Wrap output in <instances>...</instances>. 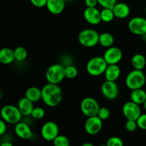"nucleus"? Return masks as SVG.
Listing matches in <instances>:
<instances>
[{"mask_svg":"<svg viewBox=\"0 0 146 146\" xmlns=\"http://www.w3.org/2000/svg\"><path fill=\"white\" fill-rule=\"evenodd\" d=\"M63 92L58 84L48 83L41 88V100L48 107H56L61 104Z\"/></svg>","mask_w":146,"mask_h":146,"instance_id":"1","label":"nucleus"},{"mask_svg":"<svg viewBox=\"0 0 146 146\" xmlns=\"http://www.w3.org/2000/svg\"><path fill=\"white\" fill-rule=\"evenodd\" d=\"M145 82L146 77L142 70H133L128 73L125 78V85L131 91L142 88Z\"/></svg>","mask_w":146,"mask_h":146,"instance_id":"2","label":"nucleus"},{"mask_svg":"<svg viewBox=\"0 0 146 146\" xmlns=\"http://www.w3.org/2000/svg\"><path fill=\"white\" fill-rule=\"evenodd\" d=\"M108 64L103 56H95L88 60L86 64V71L92 76H99L104 74Z\"/></svg>","mask_w":146,"mask_h":146,"instance_id":"3","label":"nucleus"},{"mask_svg":"<svg viewBox=\"0 0 146 146\" xmlns=\"http://www.w3.org/2000/svg\"><path fill=\"white\" fill-rule=\"evenodd\" d=\"M0 115L6 123L9 124H17L22 118L18 107L14 105L4 106L0 111Z\"/></svg>","mask_w":146,"mask_h":146,"instance_id":"4","label":"nucleus"},{"mask_svg":"<svg viewBox=\"0 0 146 146\" xmlns=\"http://www.w3.org/2000/svg\"><path fill=\"white\" fill-rule=\"evenodd\" d=\"M78 40L83 46L92 48L99 42V34L92 29H86L79 33Z\"/></svg>","mask_w":146,"mask_h":146,"instance_id":"5","label":"nucleus"},{"mask_svg":"<svg viewBox=\"0 0 146 146\" xmlns=\"http://www.w3.org/2000/svg\"><path fill=\"white\" fill-rule=\"evenodd\" d=\"M45 76L48 83L53 84H60L66 78L64 66L58 64L50 66L46 71Z\"/></svg>","mask_w":146,"mask_h":146,"instance_id":"6","label":"nucleus"},{"mask_svg":"<svg viewBox=\"0 0 146 146\" xmlns=\"http://www.w3.org/2000/svg\"><path fill=\"white\" fill-rule=\"evenodd\" d=\"M80 107L82 113L87 118L96 116L100 108L98 101L92 97H86L84 98L81 101Z\"/></svg>","mask_w":146,"mask_h":146,"instance_id":"7","label":"nucleus"},{"mask_svg":"<svg viewBox=\"0 0 146 146\" xmlns=\"http://www.w3.org/2000/svg\"><path fill=\"white\" fill-rule=\"evenodd\" d=\"M128 27L129 31L135 35H146V19L141 17H133L128 22Z\"/></svg>","mask_w":146,"mask_h":146,"instance_id":"8","label":"nucleus"},{"mask_svg":"<svg viewBox=\"0 0 146 146\" xmlns=\"http://www.w3.org/2000/svg\"><path fill=\"white\" fill-rule=\"evenodd\" d=\"M58 126L55 122L48 121L42 125L41 129V137L45 141H53L59 134Z\"/></svg>","mask_w":146,"mask_h":146,"instance_id":"9","label":"nucleus"},{"mask_svg":"<svg viewBox=\"0 0 146 146\" xmlns=\"http://www.w3.org/2000/svg\"><path fill=\"white\" fill-rule=\"evenodd\" d=\"M122 112L124 117L127 120L136 121L141 115V109L140 105L130 101L125 103L123 106Z\"/></svg>","mask_w":146,"mask_h":146,"instance_id":"10","label":"nucleus"},{"mask_svg":"<svg viewBox=\"0 0 146 146\" xmlns=\"http://www.w3.org/2000/svg\"><path fill=\"white\" fill-rule=\"evenodd\" d=\"M101 91L106 98L108 100H114L118 96L119 88L115 81L106 80L101 85Z\"/></svg>","mask_w":146,"mask_h":146,"instance_id":"11","label":"nucleus"},{"mask_svg":"<svg viewBox=\"0 0 146 146\" xmlns=\"http://www.w3.org/2000/svg\"><path fill=\"white\" fill-rule=\"evenodd\" d=\"M103 121L98 116L88 117L84 124L86 132L91 135L98 134L102 130Z\"/></svg>","mask_w":146,"mask_h":146,"instance_id":"12","label":"nucleus"},{"mask_svg":"<svg viewBox=\"0 0 146 146\" xmlns=\"http://www.w3.org/2000/svg\"><path fill=\"white\" fill-rule=\"evenodd\" d=\"M104 58L108 65L118 64L123 58V52L118 47L111 46L107 48L104 54Z\"/></svg>","mask_w":146,"mask_h":146,"instance_id":"13","label":"nucleus"},{"mask_svg":"<svg viewBox=\"0 0 146 146\" xmlns=\"http://www.w3.org/2000/svg\"><path fill=\"white\" fill-rule=\"evenodd\" d=\"M84 17L91 25H97L101 22V11L96 7H86L84 11Z\"/></svg>","mask_w":146,"mask_h":146,"instance_id":"14","label":"nucleus"},{"mask_svg":"<svg viewBox=\"0 0 146 146\" xmlns=\"http://www.w3.org/2000/svg\"><path fill=\"white\" fill-rule=\"evenodd\" d=\"M14 132L19 138L24 140H28L32 136V131L29 125L24 122H19L16 124Z\"/></svg>","mask_w":146,"mask_h":146,"instance_id":"15","label":"nucleus"},{"mask_svg":"<svg viewBox=\"0 0 146 146\" xmlns=\"http://www.w3.org/2000/svg\"><path fill=\"white\" fill-rule=\"evenodd\" d=\"M65 3L64 0H47L46 7L51 14L58 15L64 11Z\"/></svg>","mask_w":146,"mask_h":146,"instance_id":"16","label":"nucleus"},{"mask_svg":"<svg viewBox=\"0 0 146 146\" xmlns=\"http://www.w3.org/2000/svg\"><path fill=\"white\" fill-rule=\"evenodd\" d=\"M112 9L115 17L118 19L127 18L131 14L129 6L123 2H117Z\"/></svg>","mask_w":146,"mask_h":146,"instance_id":"17","label":"nucleus"},{"mask_svg":"<svg viewBox=\"0 0 146 146\" xmlns=\"http://www.w3.org/2000/svg\"><path fill=\"white\" fill-rule=\"evenodd\" d=\"M121 73V68L118 64H111L108 65L104 73V76L106 81H115L118 80V78H119Z\"/></svg>","mask_w":146,"mask_h":146,"instance_id":"18","label":"nucleus"},{"mask_svg":"<svg viewBox=\"0 0 146 146\" xmlns=\"http://www.w3.org/2000/svg\"><path fill=\"white\" fill-rule=\"evenodd\" d=\"M17 107L22 115H24V116L31 115V112L34 108V103L26 97H24L19 100Z\"/></svg>","mask_w":146,"mask_h":146,"instance_id":"19","label":"nucleus"},{"mask_svg":"<svg viewBox=\"0 0 146 146\" xmlns=\"http://www.w3.org/2000/svg\"><path fill=\"white\" fill-rule=\"evenodd\" d=\"M14 50L5 47L0 49V63L4 65H9L14 62Z\"/></svg>","mask_w":146,"mask_h":146,"instance_id":"20","label":"nucleus"},{"mask_svg":"<svg viewBox=\"0 0 146 146\" xmlns=\"http://www.w3.org/2000/svg\"><path fill=\"white\" fill-rule=\"evenodd\" d=\"M131 101L138 105H143L146 101V92L143 88L133 90L131 94Z\"/></svg>","mask_w":146,"mask_h":146,"instance_id":"21","label":"nucleus"},{"mask_svg":"<svg viewBox=\"0 0 146 146\" xmlns=\"http://www.w3.org/2000/svg\"><path fill=\"white\" fill-rule=\"evenodd\" d=\"M25 97L33 103L38 102L41 100V89L35 86L29 87L26 91Z\"/></svg>","mask_w":146,"mask_h":146,"instance_id":"22","label":"nucleus"},{"mask_svg":"<svg viewBox=\"0 0 146 146\" xmlns=\"http://www.w3.org/2000/svg\"><path fill=\"white\" fill-rule=\"evenodd\" d=\"M131 64L134 69L142 70L145 68L146 65V58L143 54H136L133 56L131 58Z\"/></svg>","mask_w":146,"mask_h":146,"instance_id":"23","label":"nucleus"},{"mask_svg":"<svg viewBox=\"0 0 146 146\" xmlns=\"http://www.w3.org/2000/svg\"><path fill=\"white\" fill-rule=\"evenodd\" d=\"M114 43V37L111 33L104 32L101 34H99V42L102 46L105 48H109L112 46Z\"/></svg>","mask_w":146,"mask_h":146,"instance_id":"24","label":"nucleus"},{"mask_svg":"<svg viewBox=\"0 0 146 146\" xmlns=\"http://www.w3.org/2000/svg\"><path fill=\"white\" fill-rule=\"evenodd\" d=\"M101 21L109 23L113 20V19L115 18V15H114L112 9L104 8L101 11Z\"/></svg>","mask_w":146,"mask_h":146,"instance_id":"25","label":"nucleus"},{"mask_svg":"<svg viewBox=\"0 0 146 146\" xmlns=\"http://www.w3.org/2000/svg\"><path fill=\"white\" fill-rule=\"evenodd\" d=\"M14 58L17 61H24L28 56V52L24 47L18 46L14 50Z\"/></svg>","mask_w":146,"mask_h":146,"instance_id":"26","label":"nucleus"},{"mask_svg":"<svg viewBox=\"0 0 146 146\" xmlns=\"http://www.w3.org/2000/svg\"><path fill=\"white\" fill-rule=\"evenodd\" d=\"M65 77L68 79H74L78 75V69L74 65H67L64 66Z\"/></svg>","mask_w":146,"mask_h":146,"instance_id":"27","label":"nucleus"},{"mask_svg":"<svg viewBox=\"0 0 146 146\" xmlns=\"http://www.w3.org/2000/svg\"><path fill=\"white\" fill-rule=\"evenodd\" d=\"M54 146H70L69 139L66 135H58L53 141Z\"/></svg>","mask_w":146,"mask_h":146,"instance_id":"28","label":"nucleus"},{"mask_svg":"<svg viewBox=\"0 0 146 146\" xmlns=\"http://www.w3.org/2000/svg\"><path fill=\"white\" fill-rule=\"evenodd\" d=\"M31 115L36 120L42 119L45 115V110L41 107H34Z\"/></svg>","mask_w":146,"mask_h":146,"instance_id":"29","label":"nucleus"},{"mask_svg":"<svg viewBox=\"0 0 146 146\" xmlns=\"http://www.w3.org/2000/svg\"><path fill=\"white\" fill-rule=\"evenodd\" d=\"M110 115H111V112H110V110L108 108H106V107H100L97 116L101 118L102 121H106V120L109 118Z\"/></svg>","mask_w":146,"mask_h":146,"instance_id":"30","label":"nucleus"},{"mask_svg":"<svg viewBox=\"0 0 146 146\" xmlns=\"http://www.w3.org/2000/svg\"><path fill=\"white\" fill-rule=\"evenodd\" d=\"M107 146H123V142L121 140V138H120L119 137L116 136H113L111 137L110 138H108V141H107L106 144Z\"/></svg>","mask_w":146,"mask_h":146,"instance_id":"31","label":"nucleus"},{"mask_svg":"<svg viewBox=\"0 0 146 146\" xmlns=\"http://www.w3.org/2000/svg\"><path fill=\"white\" fill-rule=\"evenodd\" d=\"M98 2L103 8L113 9L117 3V0H98Z\"/></svg>","mask_w":146,"mask_h":146,"instance_id":"32","label":"nucleus"},{"mask_svg":"<svg viewBox=\"0 0 146 146\" xmlns=\"http://www.w3.org/2000/svg\"><path fill=\"white\" fill-rule=\"evenodd\" d=\"M136 122L138 127L140 129L146 131V113H141V115L136 120Z\"/></svg>","mask_w":146,"mask_h":146,"instance_id":"33","label":"nucleus"},{"mask_svg":"<svg viewBox=\"0 0 146 146\" xmlns=\"http://www.w3.org/2000/svg\"><path fill=\"white\" fill-rule=\"evenodd\" d=\"M136 121L134 120H127L125 123V128L128 132H134L138 128Z\"/></svg>","mask_w":146,"mask_h":146,"instance_id":"34","label":"nucleus"},{"mask_svg":"<svg viewBox=\"0 0 146 146\" xmlns=\"http://www.w3.org/2000/svg\"><path fill=\"white\" fill-rule=\"evenodd\" d=\"M30 1L32 5L38 8L46 7L47 3V0H30Z\"/></svg>","mask_w":146,"mask_h":146,"instance_id":"35","label":"nucleus"},{"mask_svg":"<svg viewBox=\"0 0 146 146\" xmlns=\"http://www.w3.org/2000/svg\"><path fill=\"white\" fill-rule=\"evenodd\" d=\"M6 131H7V124H6V122L2 118H0V136L4 135Z\"/></svg>","mask_w":146,"mask_h":146,"instance_id":"36","label":"nucleus"},{"mask_svg":"<svg viewBox=\"0 0 146 146\" xmlns=\"http://www.w3.org/2000/svg\"><path fill=\"white\" fill-rule=\"evenodd\" d=\"M98 4V0H85L86 7H96Z\"/></svg>","mask_w":146,"mask_h":146,"instance_id":"37","label":"nucleus"},{"mask_svg":"<svg viewBox=\"0 0 146 146\" xmlns=\"http://www.w3.org/2000/svg\"><path fill=\"white\" fill-rule=\"evenodd\" d=\"M0 146H14V145L9 141H5V142L1 143Z\"/></svg>","mask_w":146,"mask_h":146,"instance_id":"38","label":"nucleus"},{"mask_svg":"<svg viewBox=\"0 0 146 146\" xmlns=\"http://www.w3.org/2000/svg\"><path fill=\"white\" fill-rule=\"evenodd\" d=\"M81 146H95L94 144L91 143H85L83 145H81Z\"/></svg>","mask_w":146,"mask_h":146,"instance_id":"39","label":"nucleus"},{"mask_svg":"<svg viewBox=\"0 0 146 146\" xmlns=\"http://www.w3.org/2000/svg\"><path fill=\"white\" fill-rule=\"evenodd\" d=\"M143 106H144V109H145V113H146V101H145V103L143 104Z\"/></svg>","mask_w":146,"mask_h":146,"instance_id":"40","label":"nucleus"},{"mask_svg":"<svg viewBox=\"0 0 146 146\" xmlns=\"http://www.w3.org/2000/svg\"><path fill=\"white\" fill-rule=\"evenodd\" d=\"M99 146H107L106 145H99Z\"/></svg>","mask_w":146,"mask_h":146,"instance_id":"41","label":"nucleus"},{"mask_svg":"<svg viewBox=\"0 0 146 146\" xmlns=\"http://www.w3.org/2000/svg\"><path fill=\"white\" fill-rule=\"evenodd\" d=\"M64 1L66 2V1H69V0H64Z\"/></svg>","mask_w":146,"mask_h":146,"instance_id":"42","label":"nucleus"},{"mask_svg":"<svg viewBox=\"0 0 146 146\" xmlns=\"http://www.w3.org/2000/svg\"><path fill=\"white\" fill-rule=\"evenodd\" d=\"M145 14H146V7H145Z\"/></svg>","mask_w":146,"mask_h":146,"instance_id":"43","label":"nucleus"},{"mask_svg":"<svg viewBox=\"0 0 146 146\" xmlns=\"http://www.w3.org/2000/svg\"><path fill=\"white\" fill-rule=\"evenodd\" d=\"M1 140H0V145H1Z\"/></svg>","mask_w":146,"mask_h":146,"instance_id":"44","label":"nucleus"},{"mask_svg":"<svg viewBox=\"0 0 146 146\" xmlns=\"http://www.w3.org/2000/svg\"><path fill=\"white\" fill-rule=\"evenodd\" d=\"M123 146H124V145H123Z\"/></svg>","mask_w":146,"mask_h":146,"instance_id":"45","label":"nucleus"}]
</instances>
